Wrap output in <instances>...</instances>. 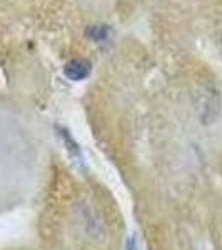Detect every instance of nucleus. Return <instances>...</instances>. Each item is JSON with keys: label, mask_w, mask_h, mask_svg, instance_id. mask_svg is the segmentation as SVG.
<instances>
[{"label": "nucleus", "mask_w": 222, "mask_h": 250, "mask_svg": "<svg viewBox=\"0 0 222 250\" xmlns=\"http://www.w3.org/2000/svg\"><path fill=\"white\" fill-rule=\"evenodd\" d=\"M221 94L211 83H204L194 94V107L202 125H212L221 115Z\"/></svg>", "instance_id": "obj_1"}, {"label": "nucleus", "mask_w": 222, "mask_h": 250, "mask_svg": "<svg viewBox=\"0 0 222 250\" xmlns=\"http://www.w3.org/2000/svg\"><path fill=\"white\" fill-rule=\"evenodd\" d=\"M79 217L80 222L84 225V230L90 239L95 240H102L106 235V225H104L102 219H100L99 213H95L92 210V207L86 202H82L79 205Z\"/></svg>", "instance_id": "obj_2"}, {"label": "nucleus", "mask_w": 222, "mask_h": 250, "mask_svg": "<svg viewBox=\"0 0 222 250\" xmlns=\"http://www.w3.org/2000/svg\"><path fill=\"white\" fill-rule=\"evenodd\" d=\"M92 74V63L87 59H72L64 65V75L70 82H84L90 77Z\"/></svg>", "instance_id": "obj_3"}, {"label": "nucleus", "mask_w": 222, "mask_h": 250, "mask_svg": "<svg viewBox=\"0 0 222 250\" xmlns=\"http://www.w3.org/2000/svg\"><path fill=\"white\" fill-rule=\"evenodd\" d=\"M55 128H57V134L60 139H62V142L66 145V148H67L68 154H70V157L79 164V167H82L84 170H86V157L82 154V148H80L79 142L74 139V135L70 134V130L66 127H60V125H57Z\"/></svg>", "instance_id": "obj_4"}, {"label": "nucleus", "mask_w": 222, "mask_h": 250, "mask_svg": "<svg viewBox=\"0 0 222 250\" xmlns=\"http://www.w3.org/2000/svg\"><path fill=\"white\" fill-rule=\"evenodd\" d=\"M86 35H87V39L92 40L94 43L102 45V43H106V42L111 40L112 29L109 25H106V23H95V25L87 27Z\"/></svg>", "instance_id": "obj_5"}, {"label": "nucleus", "mask_w": 222, "mask_h": 250, "mask_svg": "<svg viewBox=\"0 0 222 250\" xmlns=\"http://www.w3.org/2000/svg\"><path fill=\"white\" fill-rule=\"evenodd\" d=\"M126 250H140L139 240H137L135 235H129L126 240Z\"/></svg>", "instance_id": "obj_6"}, {"label": "nucleus", "mask_w": 222, "mask_h": 250, "mask_svg": "<svg viewBox=\"0 0 222 250\" xmlns=\"http://www.w3.org/2000/svg\"><path fill=\"white\" fill-rule=\"evenodd\" d=\"M219 37H221V40H222V22L219 23Z\"/></svg>", "instance_id": "obj_7"}]
</instances>
